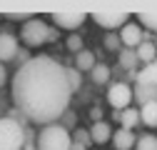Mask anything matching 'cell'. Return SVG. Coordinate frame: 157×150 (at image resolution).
Wrapping results in <instances>:
<instances>
[{
    "instance_id": "obj_1",
    "label": "cell",
    "mask_w": 157,
    "mask_h": 150,
    "mask_svg": "<svg viewBox=\"0 0 157 150\" xmlns=\"http://www.w3.org/2000/svg\"><path fill=\"white\" fill-rule=\"evenodd\" d=\"M67 70L50 55H35L13 75V103L30 123L52 125L70 110Z\"/></svg>"
},
{
    "instance_id": "obj_2",
    "label": "cell",
    "mask_w": 157,
    "mask_h": 150,
    "mask_svg": "<svg viewBox=\"0 0 157 150\" xmlns=\"http://www.w3.org/2000/svg\"><path fill=\"white\" fill-rule=\"evenodd\" d=\"M37 150H72V135L60 123L40 128L37 133Z\"/></svg>"
},
{
    "instance_id": "obj_3",
    "label": "cell",
    "mask_w": 157,
    "mask_h": 150,
    "mask_svg": "<svg viewBox=\"0 0 157 150\" xmlns=\"http://www.w3.org/2000/svg\"><path fill=\"white\" fill-rule=\"evenodd\" d=\"M55 38H57V28H50L40 18H33V20H28L20 28V40L28 48H37V45H43L48 40H55Z\"/></svg>"
},
{
    "instance_id": "obj_4",
    "label": "cell",
    "mask_w": 157,
    "mask_h": 150,
    "mask_svg": "<svg viewBox=\"0 0 157 150\" xmlns=\"http://www.w3.org/2000/svg\"><path fill=\"white\" fill-rule=\"evenodd\" d=\"M0 150H25V125L15 118H0Z\"/></svg>"
},
{
    "instance_id": "obj_5",
    "label": "cell",
    "mask_w": 157,
    "mask_h": 150,
    "mask_svg": "<svg viewBox=\"0 0 157 150\" xmlns=\"http://www.w3.org/2000/svg\"><path fill=\"white\" fill-rule=\"evenodd\" d=\"M107 103L115 108V110H127L132 105V88L127 83H112L107 88Z\"/></svg>"
},
{
    "instance_id": "obj_6",
    "label": "cell",
    "mask_w": 157,
    "mask_h": 150,
    "mask_svg": "<svg viewBox=\"0 0 157 150\" xmlns=\"http://www.w3.org/2000/svg\"><path fill=\"white\" fill-rule=\"evenodd\" d=\"M92 20L105 30H117V28L122 30L130 23V13H102V10H97V13H92Z\"/></svg>"
},
{
    "instance_id": "obj_7",
    "label": "cell",
    "mask_w": 157,
    "mask_h": 150,
    "mask_svg": "<svg viewBox=\"0 0 157 150\" xmlns=\"http://www.w3.org/2000/svg\"><path fill=\"white\" fill-rule=\"evenodd\" d=\"M120 40H122V48H130V50H137L140 48V43L145 40V30L140 23L130 20L122 30H120Z\"/></svg>"
},
{
    "instance_id": "obj_8",
    "label": "cell",
    "mask_w": 157,
    "mask_h": 150,
    "mask_svg": "<svg viewBox=\"0 0 157 150\" xmlns=\"http://www.w3.org/2000/svg\"><path fill=\"white\" fill-rule=\"evenodd\" d=\"M85 20H87V13H52L55 28H63V30H75Z\"/></svg>"
},
{
    "instance_id": "obj_9",
    "label": "cell",
    "mask_w": 157,
    "mask_h": 150,
    "mask_svg": "<svg viewBox=\"0 0 157 150\" xmlns=\"http://www.w3.org/2000/svg\"><path fill=\"white\" fill-rule=\"evenodd\" d=\"M17 50H20V45H17V38L13 33H0V63H8V60H15Z\"/></svg>"
},
{
    "instance_id": "obj_10",
    "label": "cell",
    "mask_w": 157,
    "mask_h": 150,
    "mask_svg": "<svg viewBox=\"0 0 157 150\" xmlns=\"http://www.w3.org/2000/svg\"><path fill=\"white\" fill-rule=\"evenodd\" d=\"M132 100L140 105V108L147 105V103H157V85H140V83H135Z\"/></svg>"
},
{
    "instance_id": "obj_11",
    "label": "cell",
    "mask_w": 157,
    "mask_h": 150,
    "mask_svg": "<svg viewBox=\"0 0 157 150\" xmlns=\"http://www.w3.org/2000/svg\"><path fill=\"white\" fill-rule=\"evenodd\" d=\"M135 143H137V135L132 133V130L120 128V130H115V133H112V145H115V150H132Z\"/></svg>"
},
{
    "instance_id": "obj_12",
    "label": "cell",
    "mask_w": 157,
    "mask_h": 150,
    "mask_svg": "<svg viewBox=\"0 0 157 150\" xmlns=\"http://www.w3.org/2000/svg\"><path fill=\"white\" fill-rule=\"evenodd\" d=\"M112 133L115 130L110 128V123H105V120H97L92 128H90V138H92V143H107L110 138H112Z\"/></svg>"
},
{
    "instance_id": "obj_13",
    "label": "cell",
    "mask_w": 157,
    "mask_h": 150,
    "mask_svg": "<svg viewBox=\"0 0 157 150\" xmlns=\"http://www.w3.org/2000/svg\"><path fill=\"white\" fill-rule=\"evenodd\" d=\"M117 118H120V125H122L125 130H135V125L142 123V120H140V108H132V105H130L127 110H122Z\"/></svg>"
},
{
    "instance_id": "obj_14",
    "label": "cell",
    "mask_w": 157,
    "mask_h": 150,
    "mask_svg": "<svg viewBox=\"0 0 157 150\" xmlns=\"http://www.w3.org/2000/svg\"><path fill=\"white\" fill-rule=\"evenodd\" d=\"M137 58H140V63H142V65L155 63V58H157V45H155L152 40H142V43H140V48H137Z\"/></svg>"
},
{
    "instance_id": "obj_15",
    "label": "cell",
    "mask_w": 157,
    "mask_h": 150,
    "mask_svg": "<svg viewBox=\"0 0 157 150\" xmlns=\"http://www.w3.org/2000/svg\"><path fill=\"white\" fill-rule=\"evenodd\" d=\"M117 60H120V68H122L125 73L137 70V63H140V58H137V50H130V48H122Z\"/></svg>"
},
{
    "instance_id": "obj_16",
    "label": "cell",
    "mask_w": 157,
    "mask_h": 150,
    "mask_svg": "<svg viewBox=\"0 0 157 150\" xmlns=\"http://www.w3.org/2000/svg\"><path fill=\"white\" fill-rule=\"evenodd\" d=\"M95 65H97V63H95L92 50H82V53H77V55H75V68L80 70V73H92Z\"/></svg>"
},
{
    "instance_id": "obj_17",
    "label": "cell",
    "mask_w": 157,
    "mask_h": 150,
    "mask_svg": "<svg viewBox=\"0 0 157 150\" xmlns=\"http://www.w3.org/2000/svg\"><path fill=\"white\" fill-rule=\"evenodd\" d=\"M137 83L140 85H157V65L150 63V65H142L137 70Z\"/></svg>"
},
{
    "instance_id": "obj_18",
    "label": "cell",
    "mask_w": 157,
    "mask_h": 150,
    "mask_svg": "<svg viewBox=\"0 0 157 150\" xmlns=\"http://www.w3.org/2000/svg\"><path fill=\"white\" fill-rule=\"evenodd\" d=\"M140 120L147 128H157V103H147L140 108Z\"/></svg>"
},
{
    "instance_id": "obj_19",
    "label": "cell",
    "mask_w": 157,
    "mask_h": 150,
    "mask_svg": "<svg viewBox=\"0 0 157 150\" xmlns=\"http://www.w3.org/2000/svg\"><path fill=\"white\" fill-rule=\"evenodd\" d=\"M110 68L107 65H102V63H97L95 68H92V73H90V78H92V83L95 85H107L110 83Z\"/></svg>"
},
{
    "instance_id": "obj_20",
    "label": "cell",
    "mask_w": 157,
    "mask_h": 150,
    "mask_svg": "<svg viewBox=\"0 0 157 150\" xmlns=\"http://www.w3.org/2000/svg\"><path fill=\"white\" fill-rule=\"evenodd\" d=\"M135 150H157V135H140L135 143Z\"/></svg>"
},
{
    "instance_id": "obj_21",
    "label": "cell",
    "mask_w": 157,
    "mask_h": 150,
    "mask_svg": "<svg viewBox=\"0 0 157 150\" xmlns=\"http://www.w3.org/2000/svg\"><path fill=\"white\" fill-rule=\"evenodd\" d=\"M65 70H67V83H70L72 93L80 90V85H82V73L77 70V68H65Z\"/></svg>"
},
{
    "instance_id": "obj_22",
    "label": "cell",
    "mask_w": 157,
    "mask_h": 150,
    "mask_svg": "<svg viewBox=\"0 0 157 150\" xmlns=\"http://www.w3.org/2000/svg\"><path fill=\"white\" fill-rule=\"evenodd\" d=\"M137 23L150 28V30H157V13H140L137 15Z\"/></svg>"
},
{
    "instance_id": "obj_23",
    "label": "cell",
    "mask_w": 157,
    "mask_h": 150,
    "mask_svg": "<svg viewBox=\"0 0 157 150\" xmlns=\"http://www.w3.org/2000/svg\"><path fill=\"white\" fill-rule=\"evenodd\" d=\"M72 143H80V145H90L92 143V138H90V130H82V128H77L75 133H72Z\"/></svg>"
},
{
    "instance_id": "obj_24",
    "label": "cell",
    "mask_w": 157,
    "mask_h": 150,
    "mask_svg": "<svg viewBox=\"0 0 157 150\" xmlns=\"http://www.w3.org/2000/svg\"><path fill=\"white\" fill-rule=\"evenodd\" d=\"M65 45H67V50H72V53H82V50H85V48H82V38H80V35H67Z\"/></svg>"
},
{
    "instance_id": "obj_25",
    "label": "cell",
    "mask_w": 157,
    "mask_h": 150,
    "mask_svg": "<svg viewBox=\"0 0 157 150\" xmlns=\"http://www.w3.org/2000/svg\"><path fill=\"white\" fill-rule=\"evenodd\" d=\"M105 48L107 50H122V40H120V33L117 35H105Z\"/></svg>"
},
{
    "instance_id": "obj_26",
    "label": "cell",
    "mask_w": 157,
    "mask_h": 150,
    "mask_svg": "<svg viewBox=\"0 0 157 150\" xmlns=\"http://www.w3.org/2000/svg\"><path fill=\"white\" fill-rule=\"evenodd\" d=\"M57 123H60L65 130H72V128H75V112H72V110H67V112H65V115L57 120Z\"/></svg>"
},
{
    "instance_id": "obj_27",
    "label": "cell",
    "mask_w": 157,
    "mask_h": 150,
    "mask_svg": "<svg viewBox=\"0 0 157 150\" xmlns=\"http://www.w3.org/2000/svg\"><path fill=\"white\" fill-rule=\"evenodd\" d=\"M8 20H17V23H28V20H33V13H10V15H5Z\"/></svg>"
},
{
    "instance_id": "obj_28",
    "label": "cell",
    "mask_w": 157,
    "mask_h": 150,
    "mask_svg": "<svg viewBox=\"0 0 157 150\" xmlns=\"http://www.w3.org/2000/svg\"><path fill=\"white\" fill-rule=\"evenodd\" d=\"M15 60L20 63V68H23V65H25V63H30L33 58L28 55V50H25V48H20V50H17V55H15Z\"/></svg>"
},
{
    "instance_id": "obj_29",
    "label": "cell",
    "mask_w": 157,
    "mask_h": 150,
    "mask_svg": "<svg viewBox=\"0 0 157 150\" xmlns=\"http://www.w3.org/2000/svg\"><path fill=\"white\" fill-rule=\"evenodd\" d=\"M5 83H8V70H5V65H3V63H0V88H3Z\"/></svg>"
},
{
    "instance_id": "obj_30",
    "label": "cell",
    "mask_w": 157,
    "mask_h": 150,
    "mask_svg": "<svg viewBox=\"0 0 157 150\" xmlns=\"http://www.w3.org/2000/svg\"><path fill=\"white\" fill-rule=\"evenodd\" d=\"M72 150H87L85 145H80V143H72Z\"/></svg>"
},
{
    "instance_id": "obj_31",
    "label": "cell",
    "mask_w": 157,
    "mask_h": 150,
    "mask_svg": "<svg viewBox=\"0 0 157 150\" xmlns=\"http://www.w3.org/2000/svg\"><path fill=\"white\" fill-rule=\"evenodd\" d=\"M155 65H157V58H155Z\"/></svg>"
}]
</instances>
